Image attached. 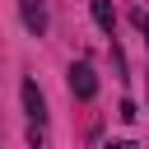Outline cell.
Returning <instances> with one entry per match:
<instances>
[{
  "label": "cell",
  "mask_w": 149,
  "mask_h": 149,
  "mask_svg": "<svg viewBox=\"0 0 149 149\" xmlns=\"http://www.w3.org/2000/svg\"><path fill=\"white\" fill-rule=\"evenodd\" d=\"M70 93H74L79 102H88V98L98 93V74H93V65H88V61L70 65Z\"/></svg>",
  "instance_id": "6da1fadb"
},
{
  "label": "cell",
  "mask_w": 149,
  "mask_h": 149,
  "mask_svg": "<svg viewBox=\"0 0 149 149\" xmlns=\"http://www.w3.org/2000/svg\"><path fill=\"white\" fill-rule=\"evenodd\" d=\"M19 93H23V112H28V121H33V126H42V121H47V98H42L37 79H23V84H19Z\"/></svg>",
  "instance_id": "7a4b0ae2"
},
{
  "label": "cell",
  "mask_w": 149,
  "mask_h": 149,
  "mask_svg": "<svg viewBox=\"0 0 149 149\" xmlns=\"http://www.w3.org/2000/svg\"><path fill=\"white\" fill-rule=\"evenodd\" d=\"M19 14H23V28H28L33 37L47 33V5H42V0H19Z\"/></svg>",
  "instance_id": "3957f363"
},
{
  "label": "cell",
  "mask_w": 149,
  "mask_h": 149,
  "mask_svg": "<svg viewBox=\"0 0 149 149\" xmlns=\"http://www.w3.org/2000/svg\"><path fill=\"white\" fill-rule=\"evenodd\" d=\"M93 23H98L107 37H116V9H112L107 0H93Z\"/></svg>",
  "instance_id": "277c9868"
},
{
  "label": "cell",
  "mask_w": 149,
  "mask_h": 149,
  "mask_svg": "<svg viewBox=\"0 0 149 149\" xmlns=\"http://www.w3.org/2000/svg\"><path fill=\"white\" fill-rule=\"evenodd\" d=\"M130 23L144 33V47H149V14H144V9H130Z\"/></svg>",
  "instance_id": "5b68a950"
},
{
  "label": "cell",
  "mask_w": 149,
  "mask_h": 149,
  "mask_svg": "<svg viewBox=\"0 0 149 149\" xmlns=\"http://www.w3.org/2000/svg\"><path fill=\"white\" fill-rule=\"evenodd\" d=\"M116 116H121V121H135V116H140V107H135V102H130V98H126V102H121V107H116Z\"/></svg>",
  "instance_id": "8992f818"
},
{
  "label": "cell",
  "mask_w": 149,
  "mask_h": 149,
  "mask_svg": "<svg viewBox=\"0 0 149 149\" xmlns=\"http://www.w3.org/2000/svg\"><path fill=\"white\" fill-rule=\"evenodd\" d=\"M28 144H33V149H42V126H28Z\"/></svg>",
  "instance_id": "52a82bcc"
},
{
  "label": "cell",
  "mask_w": 149,
  "mask_h": 149,
  "mask_svg": "<svg viewBox=\"0 0 149 149\" xmlns=\"http://www.w3.org/2000/svg\"><path fill=\"white\" fill-rule=\"evenodd\" d=\"M107 149H140V144H135V140H112Z\"/></svg>",
  "instance_id": "ba28073f"
}]
</instances>
